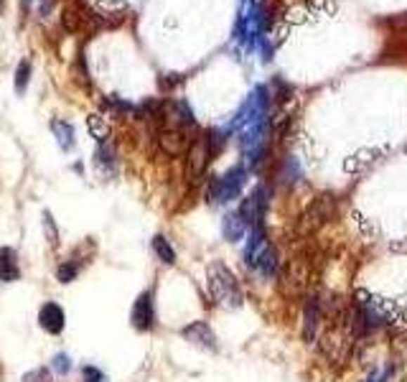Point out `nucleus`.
<instances>
[{
	"instance_id": "obj_2",
	"label": "nucleus",
	"mask_w": 407,
	"mask_h": 382,
	"mask_svg": "<svg viewBox=\"0 0 407 382\" xmlns=\"http://www.w3.org/2000/svg\"><path fill=\"white\" fill-rule=\"evenodd\" d=\"M245 262H247V268H252L254 273L265 275V278L278 273V253H275L273 242L267 240L262 227L250 232L247 248H245Z\"/></svg>"
},
{
	"instance_id": "obj_15",
	"label": "nucleus",
	"mask_w": 407,
	"mask_h": 382,
	"mask_svg": "<svg viewBox=\"0 0 407 382\" xmlns=\"http://www.w3.org/2000/svg\"><path fill=\"white\" fill-rule=\"evenodd\" d=\"M77 273H79V265H77V262H64V265L56 270V275H59L61 283L74 281V278H77Z\"/></svg>"
},
{
	"instance_id": "obj_5",
	"label": "nucleus",
	"mask_w": 407,
	"mask_h": 382,
	"mask_svg": "<svg viewBox=\"0 0 407 382\" xmlns=\"http://www.w3.org/2000/svg\"><path fill=\"white\" fill-rule=\"evenodd\" d=\"M242 217L247 222L250 227L257 229L262 227V222H265V215H267V199H265V189H254L252 196H247V201L242 204Z\"/></svg>"
},
{
	"instance_id": "obj_14",
	"label": "nucleus",
	"mask_w": 407,
	"mask_h": 382,
	"mask_svg": "<svg viewBox=\"0 0 407 382\" xmlns=\"http://www.w3.org/2000/svg\"><path fill=\"white\" fill-rule=\"evenodd\" d=\"M392 375H394V364H387L385 369L374 367L372 372L367 375V380H364V382H389V380H392Z\"/></svg>"
},
{
	"instance_id": "obj_19",
	"label": "nucleus",
	"mask_w": 407,
	"mask_h": 382,
	"mask_svg": "<svg viewBox=\"0 0 407 382\" xmlns=\"http://www.w3.org/2000/svg\"><path fill=\"white\" fill-rule=\"evenodd\" d=\"M53 369H56V372H61V375H67L69 369H72V364H69V357L67 355H56V357H53Z\"/></svg>"
},
{
	"instance_id": "obj_12",
	"label": "nucleus",
	"mask_w": 407,
	"mask_h": 382,
	"mask_svg": "<svg viewBox=\"0 0 407 382\" xmlns=\"http://www.w3.org/2000/svg\"><path fill=\"white\" fill-rule=\"evenodd\" d=\"M331 215H334V199L331 196H321L314 204V209L308 212V224L311 227H321L323 222L331 219Z\"/></svg>"
},
{
	"instance_id": "obj_10",
	"label": "nucleus",
	"mask_w": 407,
	"mask_h": 382,
	"mask_svg": "<svg viewBox=\"0 0 407 382\" xmlns=\"http://www.w3.org/2000/svg\"><path fill=\"white\" fill-rule=\"evenodd\" d=\"M18 260H15V253L11 248H0V281L3 283H13L18 281Z\"/></svg>"
},
{
	"instance_id": "obj_6",
	"label": "nucleus",
	"mask_w": 407,
	"mask_h": 382,
	"mask_svg": "<svg viewBox=\"0 0 407 382\" xmlns=\"http://www.w3.org/2000/svg\"><path fill=\"white\" fill-rule=\"evenodd\" d=\"M181 336H183L186 342L196 344V347L209 349V352H217V349H219V344H217V334H214L212 326H209L207 321L188 324V326L181 329Z\"/></svg>"
},
{
	"instance_id": "obj_4",
	"label": "nucleus",
	"mask_w": 407,
	"mask_h": 382,
	"mask_svg": "<svg viewBox=\"0 0 407 382\" xmlns=\"http://www.w3.org/2000/svg\"><path fill=\"white\" fill-rule=\"evenodd\" d=\"M133 326L138 331H150L155 326V306H153V293L150 291H143L138 295V301L133 306Z\"/></svg>"
},
{
	"instance_id": "obj_3",
	"label": "nucleus",
	"mask_w": 407,
	"mask_h": 382,
	"mask_svg": "<svg viewBox=\"0 0 407 382\" xmlns=\"http://www.w3.org/2000/svg\"><path fill=\"white\" fill-rule=\"evenodd\" d=\"M242 186H245V171L242 168H232L224 176L214 179L207 189V199L212 204H224V201H232L240 196Z\"/></svg>"
},
{
	"instance_id": "obj_8",
	"label": "nucleus",
	"mask_w": 407,
	"mask_h": 382,
	"mask_svg": "<svg viewBox=\"0 0 407 382\" xmlns=\"http://www.w3.org/2000/svg\"><path fill=\"white\" fill-rule=\"evenodd\" d=\"M64 309H61L59 303H46L39 314V324L46 329L49 334H59L61 329H64Z\"/></svg>"
},
{
	"instance_id": "obj_9",
	"label": "nucleus",
	"mask_w": 407,
	"mask_h": 382,
	"mask_svg": "<svg viewBox=\"0 0 407 382\" xmlns=\"http://www.w3.org/2000/svg\"><path fill=\"white\" fill-rule=\"evenodd\" d=\"M308 275H311V270H308V262L303 260V257L290 262V268H288V275H285V281L290 283V293H298L301 288H306Z\"/></svg>"
},
{
	"instance_id": "obj_20",
	"label": "nucleus",
	"mask_w": 407,
	"mask_h": 382,
	"mask_svg": "<svg viewBox=\"0 0 407 382\" xmlns=\"http://www.w3.org/2000/svg\"><path fill=\"white\" fill-rule=\"evenodd\" d=\"M26 74H28V67L23 64V69H18V87H23V84H26V79H28Z\"/></svg>"
},
{
	"instance_id": "obj_18",
	"label": "nucleus",
	"mask_w": 407,
	"mask_h": 382,
	"mask_svg": "<svg viewBox=\"0 0 407 382\" xmlns=\"http://www.w3.org/2000/svg\"><path fill=\"white\" fill-rule=\"evenodd\" d=\"M53 130L59 133V141H64V146H72V127L64 122H53Z\"/></svg>"
},
{
	"instance_id": "obj_11",
	"label": "nucleus",
	"mask_w": 407,
	"mask_h": 382,
	"mask_svg": "<svg viewBox=\"0 0 407 382\" xmlns=\"http://www.w3.org/2000/svg\"><path fill=\"white\" fill-rule=\"evenodd\" d=\"M221 232H224V240L227 242H240L247 232V222L245 217L237 212V215H227L224 217V224H221Z\"/></svg>"
},
{
	"instance_id": "obj_1",
	"label": "nucleus",
	"mask_w": 407,
	"mask_h": 382,
	"mask_svg": "<svg viewBox=\"0 0 407 382\" xmlns=\"http://www.w3.org/2000/svg\"><path fill=\"white\" fill-rule=\"evenodd\" d=\"M207 288L212 301L221 309H240L245 303V293L237 281V275L224 265V262H214L207 275Z\"/></svg>"
},
{
	"instance_id": "obj_7",
	"label": "nucleus",
	"mask_w": 407,
	"mask_h": 382,
	"mask_svg": "<svg viewBox=\"0 0 407 382\" xmlns=\"http://www.w3.org/2000/svg\"><path fill=\"white\" fill-rule=\"evenodd\" d=\"M321 316H323V306H321L318 295H311L303 309V339L308 344L316 339V331H318V324H321Z\"/></svg>"
},
{
	"instance_id": "obj_13",
	"label": "nucleus",
	"mask_w": 407,
	"mask_h": 382,
	"mask_svg": "<svg viewBox=\"0 0 407 382\" xmlns=\"http://www.w3.org/2000/svg\"><path fill=\"white\" fill-rule=\"evenodd\" d=\"M153 253L158 255V260L166 262V265H174V262H176V250L171 248V242H168L163 235H155L153 237Z\"/></svg>"
},
{
	"instance_id": "obj_17",
	"label": "nucleus",
	"mask_w": 407,
	"mask_h": 382,
	"mask_svg": "<svg viewBox=\"0 0 407 382\" xmlns=\"http://www.w3.org/2000/svg\"><path fill=\"white\" fill-rule=\"evenodd\" d=\"M82 380L84 382H107V377L102 375L97 367H84L82 369Z\"/></svg>"
},
{
	"instance_id": "obj_16",
	"label": "nucleus",
	"mask_w": 407,
	"mask_h": 382,
	"mask_svg": "<svg viewBox=\"0 0 407 382\" xmlns=\"http://www.w3.org/2000/svg\"><path fill=\"white\" fill-rule=\"evenodd\" d=\"M23 382H51V375H49V369H31L23 375Z\"/></svg>"
}]
</instances>
